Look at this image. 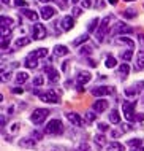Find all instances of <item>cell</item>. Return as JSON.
<instances>
[{
    "instance_id": "obj_54",
    "label": "cell",
    "mask_w": 144,
    "mask_h": 151,
    "mask_svg": "<svg viewBox=\"0 0 144 151\" xmlns=\"http://www.w3.org/2000/svg\"><path fill=\"white\" fill-rule=\"evenodd\" d=\"M123 2H133V0H123Z\"/></svg>"
},
{
    "instance_id": "obj_1",
    "label": "cell",
    "mask_w": 144,
    "mask_h": 151,
    "mask_svg": "<svg viewBox=\"0 0 144 151\" xmlns=\"http://www.w3.org/2000/svg\"><path fill=\"white\" fill-rule=\"evenodd\" d=\"M63 130V124H62L60 119H51L44 127V132L49 134V135H57V134H62Z\"/></svg>"
},
{
    "instance_id": "obj_24",
    "label": "cell",
    "mask_w": 144,
    "mask_h": 151,
    "mask_svg": "<svg viewBox=\"0 0 144 151\" xmlns=\"http://www.w3.org/2000/svg\"><path fill=\"white\" fill-rule=\"evenodd\" d=\"M24 65L29 68H35L36 65H38V59H34V58H30V56H27L26 60H24Z\"/></svg>"
},
{
    "instance_id": "obj_4",
    "label": "cell",
    "mask_w": 144,
    "mask_h": 151,
    "mask_svg": "<svg viewBox=\"0 0 144 151\" xmlns=\"http://www.w3.org/2000/svg\"><path fill=\"white\" fill-rule=\"evenodd\" d=\"M109 21H111V16H106V18H103V21L100 22V27H98V30H97V40L98 42H103V37H105V34L109 29Z\"/></svg>"
},
{
    "instance_id": "obj_3",
    "label": "cell",
    "mask_w": 144,
    "mask_h": 151,
    "mask_svg": "<svg viewBox=\"0 0 144 151\" xmlns=\"http://www.w3.org/2000/svg\"><path fill=\"white\" fill-rule=\"evenodd\" d=\"M135 108H136V102H125L122 105L123 110V116L127 118V121H135L136 115H135Z\"/></svg>"
},
{
    "instance_id": "obj_44",
    "label": "cell",
    "mask_w": 144,
    "mask_h": 151,
    "mask_svg": "<svg viewBox=\"0 0 144 151\" xmlns=\"http://www.w3.org/2000/svg\"><path fill=\"white\" fill-rule=\"evenodd\" d=\"M81 13H82L81 8H73V14H75V16H79Z\"/></svg>"
},
{
    "instance_id": "obj_27",
    "label": "cell",
    "mask_w": 144,
    "mask_h": 151,
    "mask_svg": "<svg viewBox=\"0 0 144 151\" xmlns=\"http://www.w3.org/2000/svg\"><path fill=\"white\" fill-rule=\"evenodd\" d=\"M141 143H143L141 138H131V140H128V146H131L133 150L141 148Z\"/></svg>"
},
{
    "instance_id": "obj_2",
    "label": "cell",
    "mask_w": 144,
    "mask_h": 151,
    "mask_svg": "<svg viewBox=\"0 0 144 151\" xmlns=\"http://www.w3.org/2000/svg\"><path fill=\"white\" fill-rule=\"evenodd\" d=\"M48 115H49V110H46V108H36V110H34V113L30 115V121L34 122V124H41V122L48 118Z\"/></svg>"
},
{
    "instance_id": "obj_14",
    "label": "cell",
    "mask_w": 144,
    "mask_h": 151,
    "mask_svg": "<svg viewBox=\"0 0 144 151\" xmlns=\"http://www.w3.org/2000/svg\"><path fill=\"white\" fill-rule=\"evenodd\" d=\"M44 72L48 73V76H49V81H57V78H59V72L56 70L54 67H51V65H48V67H44Z\"/></svg>"
},
{
    "instance_id": "obj_49",
    "label": "cell",
    "mask_w": 144,
    "mask_h": 151,
    "mask_svg": "<svg viewBox=\"0 0 144 151\" xmlns=\"http://www.w3.org/2000/svg\"><path fill=\"white\" fill-rule=\"evenodd\" d=\"M41 3H48V2H51V0H40Z\"/></svg>"
},
{
    "instance_id": "obj_29",
    "label": "cell",
    "mask_w": 144,
    "mask_h": 151,
    "mask_svg": "<svg viewBox=\"0 0 144 151\" xmlns=\"http://www.w3.org/2000/svg\"><path fill=\"white\" fill-rule=\"evenodd\" d=\"M97 27H100V19H98V18H95V19H92V21H90L87 30H89V32H93Z\"/></svg>"
},
{
    "instance_id": "obj_56",
    "label": "cell",
    "mask_w": 144,
    "mask_h": 151,
    "mask_svg": "<svg viewBox=\"0 0 144 151\" xmlns=\"http://www.w3.org/2000/svg\"><path fill=\"white\" fill-rule=\"evenodd\" d=\"M63 2H67V0H63Z\"/></svg>"
},
{
    "instance_id": "obj_9",
    "label": "cell",
    "mask_w": 144,
    "mask_h": 151,
    "mask_svg": "<svg viewBox=\"0 0 144 151\" xmlns=\"http://www.w3.org/2000/svg\"><path fill=\"white\" fill-rule=\"evenodd\" d=\"M92 108H93V111H97V113H103L106 108H108V102H106L105 99H98V100L93 102Z\"/></svg>"
},
{
    "instance_id": "obj_28",
    "label": "cell",
    "mask_w": 144,
    "mask_h": 151,
    "mask_svg": "<svg viewBox=\"0 0 144 151\" xmlns=\"http://www.w3.org/2000/svg\"><path fill=\"white\" fill-rule=\"evenodd\" d=\"M29 43H30V38H27V37H22V38H18V40H16V48L27 46Z\"/></svg>"
},
{
    "instance_id": "obj_42",
    "label": "cell",
    "mask_w": 144,
    "mask_h": 151,
    "mask_svg": "<svg viewBox=\"0 0 144 151\" xmlns=\"http://www.w3.org/2000/svg\"><path fill=\"white\" fill-rule=\"evenodd\" d=\"M82 5H84V8H90L92 6V0H82Z\"/></svg>"
},
{
    "instance_id": "obj_13",
    "label": "cell",
    "mask_w": 144,
    "mask_h": 151,
    "mask_svg": "<svg viewBox=\"0 0 144 151\" xmlns=\"http://www.w3.org/2000/svg\"><path fill=\"white\" fill-rule=\"evenodd\" d=\"M54 14H56V10L52 6H43V8H41V18L46 19V21H48V19H51Z\"/></svg>"
},
{
    "instance_id": "obj_55",
    "label": "cell",
    "mask_w": 144,
    "mask_h": 151,
    "mask_svg": "<svg viewBox=\"0 0 144 151\" xmlns=\"http://www.w3.org/2000/svg\"><path fill=\"white\" fill-rule=\"evenodd\" d=\"M143 102H144V96H143Z\"/></svg>"
},
{
    "instance_id": "obj_10",
    "label": "cell",
    "mask_w": 144,
    "mask_h": 151,
    "mask_svg": "<svg viewBox=\"0 0 144 151\" xmlns=\"http://www.w3.org/2000/svg\"><path fill=\"white\" fill-rule=\"evenodd\" d=\"M11 26H13V19L6 18V16H2V37H5L10 32Z\"/></svg>"
},
{
    "instance_id": "obj_47",
    "label": "cell",
    "mask_w": 144,
    "mask_h": 151,
    "mask_svg": "<svg viewBox=\"0 0 144 151\" xmlns=\"http://www.w3.org/2000/svg\"><path fill=\"white\" fill-rule=\"evenodd\" d=\"M89 64H90V65H92V67H97V64H95V62H93V60H92V59H89Z\"/></svg>"
},
{
    "instance_id": "obj_22",
    "label": "cell",
    "mask_w": 144,
    "mask_h": 151,
    "mask_svg": "<svg viewBox=\"0 0 144 151\" xmlns=\"http://www.w3.org/2000/svg\"><path fill=\"white\" fill-rule=\"evenodd\" d=\"M128 72H130L128 64H122L120 67H119V75H120V78H122V80H125L127 76H128Z\"/></svg>"
},
{
    "instance_id": "obj_36",
    "label": "cell",
    "mask_w": 144,
    "mask_h": 151,
    "mask_svg": "<svg viewBox=\"0 0 144 151\" xmlns=\"http://www.w3.org/2000/svg\"><path fill=\"white\" fill-rule=\"evenodd\" d=\"M131 58H133V51H125V52H123V54H122V59L123 60H130Z\"/></svg>"
},
{
    "instance_id": "obj_43",
    "label": "cell",
    "mask_w": 144,
    "mask_h": 151,
    "mask_svg": "<svg viewBox=\"0 0 144 151\" xmlns=\"http://www.w3.org/2000/svg\"><path fill=\"white\" fill-rule=\"evenodd\" d=\"M32 138H35V140H41V134L40 132H32Z\"/></svg>"
},
{
    "instance_id": "obj_39",
    "label": "cell",
    "mask_w": 144,
    "mask_h": 151,
    "mask_svg": "<svg viewBox=\"0 0 144 151\" xmlns=\"http://www.w3.org/2000/svg\"><path fill=\"white\" fill-rule=\"evenodd\" d=\"M14 5L16 6H27V2H26V0H16Z\"/></svg>"
},
{
    "instance_id": "obj_33",
    "label": "cell",
    "mask_w": 144,
    "mask_h": 151,
    "mask_svg": "<svg viewBox=\"0 0 144 151\" xmlns=\"http://www.w3.org/2000/svg\"><path fill=\"white\" fill-rule=\"evenodd\" d=\"M123 16H125V18H135V16H136V13H135V10H131V8H128V10H125V11H123V13H122Z\"/></svg>"
},
{
    "instance_id": "obj_32",
    "label": "cell",
    "mask_w": 144,
    "mask_h": 151,
    "mask_svg": "<svg viewBox=\"0 0 144 151\" xmlns=\"http://www.w3.org/2000/svg\"><path fill=\"white\" fill-rule=\"evenodd\" d=\"M105 65H106L108 68H114V67H116V59H114L113 56L106 58V60H105Z\"/></svg>"
},
{
    "instance_id": "obj_17",
    "label": "cell",
    "mask_w": 144,
    "mask_h": 151,
    "mask_svg": "<svg viewBox=\"0 0 144 151\" xmlns=\"http://www.w3.org/2000/svg\"><path fill=\"white\" fill-rule=\"evenodd\" d=\"M30 58H34V59H41V58H46L48 56V50L46 48H38V50H35L34 52H30Z\"/></svg>"
},
{
    "instance_id": "obj_50",
    "label": "cell",
    "mask_w": 144,
    "mask_h": 151,
    "mask_svg": "<svg viewBox=\"0 0 144 151\" xmlns=\"http://www.w3.org/2000/svg\"><path fill=\"white\" fill-rule=\"evenodd\" d=\"M139 38H141V42L144 43V35H139Z\"/></svg>"
},
{
    "instance_id": "obj_20",
    "label": "cell",
    "mask_w": 144,
    "mask_h": 151,
    "mask_svg": "<svg viewBox=\"0 0 144 151\" xmlns=\"http://www.w3.org/2000/svg\"><path fill=\"white\" fill-rule=\"evenodd\" d=\"M54 52H56V56L62 58V56H67L68 54V48L63 46V45H57V46L54 48Z\"/></svg>"
},
{
    "instance_id": "obj_26",
    "label": "cell",
    "mask_w": 144,
    "mask_h": 151,
    "mask_svg": "<svg viewBox=\"0 0 144 151\" xmlns=\"http://www.w3.org/2000/svg\"><path fill=\"white\" fill-rule=\"evenodd\" d=\"M21 146H24V148H34L35 146V140H32V138H22V140L19 142Z\"/></svg>"
},
{
    "instance_id": "obj_8",
    "label": "cell",
    "mask_w": 144,
    "mask_h": 151,
    "mask_svg": "<svg viewBox=\"0 0 144 151\" xmlns=\"http://www.w3.org/2000/svg\"><path fill=\"white\" fill-rule=\"evenodd\" d=\"M67 119L71 122V124L78 126V127H81L82 124H84V121H82V118L78 115V113H73V111H68L67 113Z\"/></svg>"
},
{
    "instance_id": "obj_51",
    "label": "cell",
    "mask_w": 144,
    "mask_h": 151,
    "mask_svg": "<svg viewBox=\"0 0 144 151\" xmlns=\"http://www.w3.org/2000/svg\"><path fill=\"white\" fill-rule=\"evenodd\" d=\"M135 151H144V148H136V150H135Z\"/></svg>"
},
{
    "instance_id": "obj_23",
    "label": "cell",
    "mask_w": 144,
    "mask_h": 151,
    "mask_svg": "<svg viewBox=\"0 0 144 151\" xmlns=\"http://www.w3.org/2000/svg\"><path fill=\"white\" fill-rule=\"evenodd\" d=\"M21 13L26 16L27 19H30V21H36V19H38V14H36L35 11H32V10H27V8H26V10H22Z\"/></svg>"
},
{
    "instance_id": "obj_5",
    "label": "cell",
    "mask_w": 144,
    "mask_h": 151,
    "mask_svg": "<svg viewBox=\"0 0 144 151\" xmlns=\"http://www.w3.org/2000/svg\"><path fill=\"white\" fill-rule=\"evenodd\" d=\"M46 34H48V30L43 24H35L34 29H32V38L34 40H43L46 37Z\"/></svg>"
},
{
    "instance_id": "obj_52",
    "label": "cell",
    "mask_w": 144,
    "mask_h": 151,
    "mask_svg": "<svg viewBox=\"0 0 144 151\" xmlns=\"http://www.w3.org/2000/svg\"><path fill=\"white\" fill-rule=\"evenodd\" d=\"M71 2H73V3H78V2H79V0H71Z\"/></svg>"
},
{
    "instance_id": "obj_46",
    "label": "cell",
    "mask_w": 144,
    "mask_h": 151,
    "mask_svg": "<svg viewBox=\"0 0 144 151\" xmlns=\"http://www.w3.org/2000/svg\"><path fill=\"white\" fill-rule=\"evenodd\" d=\"M13 92H14V94H22V89H21V88H14Z\"/></svg>"
},
{
    "instance_id": "obj_7",
    "label": "cell",
    "mask_w": 144,
    "mask_h": 151,
    "mask_svg": "<svg viewBox=\"0 0 144 151\" xmlns=\"http://www.w3.org/2000/svg\"><path fill=\"white\" fill-rule=\"evenodd\" d=\"M113 92V88L109 86H95L92 89V94L95 97H105V96H109Z\"/></svg>"
},
{
    "instance_id": "obj_19",
    "label": "cell",
    "mask_w": 144,
    "mask_h": 151,
    "mask_svg": "<svg viewBox=\"0 0 144 151\" xmlns=\"http://www.w3.org/2000/svg\"><path fill=\"white\" fill-rule=\"evenodd\" d=\"M109 121L113 122V124H119V122H120V115H119V111L116 108L114 110H111V113H109Z\"/></svg>"
},
{
    "instance_id": "obj_48",
    "label": "cell",
    "mask_w": 144,
    "mask_h": 151,
    "mask_svg": "<svg viewBox=\"0 0 144 151\" xmlns=\"http://www.w3.org/2000/svg\"><path fill=\"white\" fill-rule=\"evenodd\" d=\"M109 3L111 5H117V0H109Z\"/></svg>"
},
{
    "instance_id": "obj_18",
    "label": "cell",
    "mask_w": 144,
    "mask_h": 151,
    "mask_svg": "<svg viewBox=\"0 0 144 151\" xmlns=\"http://www.w3.org/2000/svg\"><path fill=\"white\" fill-rule=\"evenodd\" d=\"M125 148H123L122 143H119V142H111V143L106 145V151H123Z\"/></svg>"
},
{
    "instance_id": "obj_37",
    "label": "cell",
    "mask_w": 144,
    "mask_h": 151,
    "mask_svg": "<svg viewBox=\"0 0 144 151\" xmlns=\"http://www.w3.org/2000/svg\"><path fill=\"white\" fill-rule=\"evenodd\" d=\"M105 140H106L105 135H97L95 137V142H97L98 145H105Z\"/></svg>"
},
{
    "instance_id": "obj_45",
    "label": "cell",
    "mask_w": 144,
    "mask_h": 151,
    "mask_svg": "<svg viewBox=\"0 0 144 151\" xmlns=\"http://www.w3.org/2000/svg\"><path fill=\"white\" fill-rule=\"evenodd\" d=\"M2 75H3V78H2V81H6V80H10V72H8V73H6V72H3Z\"/></svg>"
},
{
    "instance_id": "obj_15",
    "label": "cell",
    "mask_w": 144,
    "mask_h": 151,
    "mask_svg": "<svg viewBox=\"0 0 144 151\" xmlns=\"http://www.w3.org/2000/svg\"><path fill=\"white\" fill-rule=\"evenodd\" d=\"M90 80H92V75H90L89 72H79V73H78V83H79V86L89 83Z\"/></svg>"
},
{
    "instance_id": "obj_30",
    "label": "cell",
    "mask_w": 144,
    "mask_h": 151,
    "mask_svg": "<svg viewBox=\"0 0 144 151\" xmlns=\"http://www.w3.org/2000/svg\"><path fill=\"white\" fill-rule=\"evenodd\" d=\"M87 40H89V35H87V34H86V35H81V37H78L75 42H73V45H75V46H79L81 43H86Z\"/></svg>"
},
{
    "instance_id": "obj_41",
    "label": "cell",
    "mask_w": 144,
    "mask_h": 151,
    "mask_svg": "<svg viewBox=\"0 0 144 151\" xmlns=\"http://www.w3.org/2000/svg\"><path fill=\"white\" fill-rule=\"evenodd\" d=\"M95 118H97L95 113H87V121H89V122H92L93 119H95Z\"/></svg>"
},
{
    "instance_id": "obj_11",
    "label": "cell",
    "mask_w": 144,
    "mask_h": 151,
    "mask_svg": "<svg viewBox=\"0 0 144 151\" xmlns=\"http://www.w3.org/2000/svg\"><path fill=\"white\" fill-rule=\"evenodd\" d=\"M62 29L63 30H71L73 27H75V19L71 18V16H65L63 19H62Z\"/></svg>"
},
{
    "instance_id": "obj_34",
    "label": "cell",
    "mask_w": 144,
    "mask_h": 151,
    "mask_svg": "<svg viewBox=\"0 0 144 151\" xmlns=\"http://www.w3.org/2000/svg\"><path fill=\"white\" fill-rule=\"evenodd\" d=\"M43 83H44L43 76H35V78H34V86H41Z\"/></svg>"
},
{
    "instance_id": "obj_31",
    "label": "cell",
    "mask_w": 144,
    "mask_h": 151,
    "mask_svg": "<svg viewBox=\"0 0 144 151\" xmlns=\"http://www.w3.org/2000/svg\"><path fill=\"white\" fill-rule=\"evenodd\" d=\"M117 42L119 43H123V45H128L130 48H135V42H133V40H130V38H127V37H120Z\"/></svg>"
},
{
    "instance_id": "obj_21",
    "label": "cell",
    "mask_w": 144,
    "mask_h": 151,
    "mask_svg": "<svg viewBox=\"0 0 144 151\" xmlns=\"http://www.w3.org/2000/svg\"><path fill=\"white\" fill-rule=\"evenodd\" d=\"M136 70H143L144 68V51H139L136 56Z\"/></svg>"
},
{
    "instance_id": "obj_35",
    "label": "cell",
    "mask_w": 144,
    "mask_h": 151,
    "mask_svg": "<svg viewBox=\"0 0 144 151\" xmlns=\"http://www.w3.org/2000/svg\"><path fill=\"white\" fill-rule=\"evenodd\" d=\"M8 46H10V38H6V37H2V50L5 51Z\"/></svg>"
},
{
    "instance_id": "obj_12",
    "label": "cell",
    "mask_w": 144,
    "mask_h": 151,
    "mask_svg": "<svg viewBox=\"0 0 144 151\" xmlns=\"http://www.w3.org/2000/svg\"><path fill=\"white\" fill-rule=\"evenodd\" d=\"M131 32H133V27L127 26V24H123V22H119L116 26L114 34H131Z\"/></svg>"
},
{
    "instance_id": "obj_6",
    "label": "cell",
    "mask_w": 144,
    "mask_h": 151,
    "mask_svg": "<svg viewBox=\"0 0 144 151\" xmlns=\"http://www.w3.org/2000/svg\"><path fill=\"white\" fill-rule=\"evenodd\" d=\"M40 99L43 102H49V104H59V94L56 91H46L40 94Z\"/></svg>"
},
{
    "instance_id": "obj_25",
    "label": "cell",
    "mask_w": 144,
    "mask_h": 151,
    "mask_svg": "<svg viewBox=\"0 0 144 151\" xmlns=\"http://www.w3.org/2000/svg\"><path fill=\"white\" fill-rule=\"evenodd\" d=\"M27 80H29V75L26 72H19L18 75H16V83H18V84H24Z\"/></svg>"
},
{
    "instance_id": "obj_38",
    "label": "cell",
    "mask_w": 144,
    "mask_h": 151,
    "mask_svg": "<svg viewBox=\"0 0 144 151\" xmlns=\"http://www.w3.org/2000/svg\"><path fill=\"white\" fill-rule=\"evenodd\" d=\"M108 129H109L108 124H105V122H100V124H98V130H100V132H106Z\"/></svg>"
},
{
    "instance_id": "obj_16",
    "label": "cell",
    "mask_w": 144,
    "mask_h": 151,
    "mask_svg": "<svg viewBox=\"0 0 144 151\" xmlns=\"http://www.w3.org/2000/svg\"><path fill=\"white\" fill-rule=\"evenodd\" d=\"M138 88H144V83H143V81H141V83H138V84H135V86L127 88V89H125V96H128V97L136 96V94L139 92V89H138Z\"/></svg>"
},
{
    "instance_id": "obj_40",
    "label": "cell",
    "mask_w": 144,
    "mask_h": 151,
    "mask_svg": "<svg viewBox=\"0 0 144 151\" xmlns=\"http://www.w3.org/2000/svg\"><path fill=\"white\" fill-rule=\"evenodd\" d=\"M18 127H19V124H18V122H14V124L11 126L10 132H11V134H16V132H18Z\"/></svg>"
},
{
    "instance_id": "obj_53",
    "label": "cell",
    "mask_w": 144,
    "mask_h": 151,
    "mask_svg": "<svg viewBox=\"0 0 144 151\" xmlns=\"http://www.w3.org/2000/svg\"><path fill=\"white\" fill-rule=\"evenodd\" d=\"M2 2H3V3H8V0H2Z\"/></svg>"
}]
</instances>
